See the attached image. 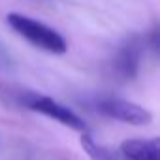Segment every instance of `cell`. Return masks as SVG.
<instances>
[{
    "instance_id": "cell-1",
    "label": "cell",
    "mask_w": 160,
    "mask_h": 160,
    "mask_svg": "<svg viewBox=\"0 0 160 160\" xmlns=\"http://www.w3.org/2000/svg\"><path fill=\"white\" fill-rule=\"evenodd\" d=\"M6 21L21 38H25L28 43H32L34 47H38L42 51H47L51 55H64L68 51L66 40L55 28H51L49 25H45L42 21H36V19L17 13V12L8 13Z\"/></svg>"
},
{
    "instance_id": "cell-2",
    "label": "cell",
    "mask_w": 160,
    "mask_h": 160,
    "mask_svg": "<svg viewBox=\"0 0 160 160\" xmlns=\"http://www.w3.org/2000/svg\"><path fill=\"white\" fill-rule=\"evenodd\" d=\"M21 104L27 109L42 113V115L60 122L62 126H66L70 130L81 132V134L89 132V126L81 117H79L73 109H70L68 106L57 102L55 98H49V96H43V94H38V92H23L21 94Z\"/></svg>"
},
{
    "instance_id": "cell-3",
    "label": "cell",
    "mask_w": 160,
    "mask_h": 160,
    "mask_svg": "<svg viewBox=\"0 0 160 160\" xmlns=\"http://www.w3.org/2000/svg\"><path fill=\"white\" fill-rule=\"evenodd\" d=\"M96 109L98 113L126 122V124H136V126H143L149 124L152 121V113L145 108H141L136 102L124 100V98H115V96H106V98H98L96 100Z\"/></svg>"
},
{
    "instance_id": "cell-4",
    "label": "cell",
    "mask_w": 160,
    "mask_h": 160,
    "mask_svg": "<svg viewBox=\"0 0 160 160\" xmlns=\"http://www.w3.org/2000/svg\"><path fill=\"white\" fill-rule=\"evenodd\" d=\"M147 42V40H145ZM143 40L139 36H132L128 38L121 47L119 51L115 53V58H113V72L124 79V81H130L134 79L139 72V66H141V57H143Z\"/></svg>"
},
{
    "instance_id": "cell-5",
    "label": "cell",
    "mask_w": 160,
    "mask_h": 160,
    "mask_svg": "<svg viewBox=\"0 0 160 160\" xmlns=\"http://www.w3.org/2000/svg\"><path fill=\"white\" fill-rule=\"evenodd\" d=\"M122 160H160V141L151 139H126L121 143Z\"/></svg>"
},
{
    "instance_id": "cell-6",
    "label": "cell",
    "mask_w": 160,
    "mask_h": 160,
    "mask_svg": "<svg viewBox=\"0 0 160 160\" xmlns=\"http://www.w3.org/2000/svg\"><path fill=\"white\" fill-rule=\"evenodd\" d=\"M81 147H83V151L89 154L91 160H117V156H115L109 149L98 145V143L92 139V136H91L89 132L81 134Z\"/></svg>"
}]
</instances>
